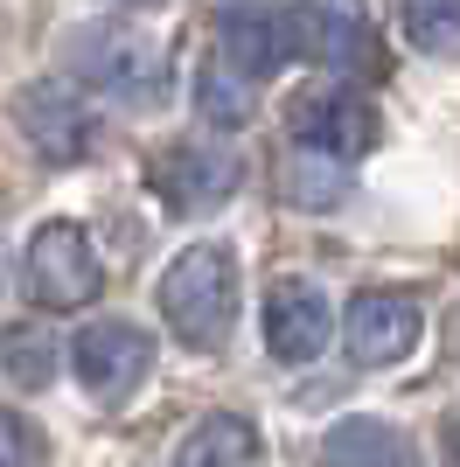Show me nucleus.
I'll return each instance as SVG.
<instances>
[{
    "label": "nucleus",
    "mask_w": 460,
    "mask_h": 467,
    "mask_svg": "<svg viewBox=\"0 0 460 467\" xmlns=\"http://www.w3.org/2000/svg\"><path fill=\"white\" fill-rule=\"evenodd\" d=\"M63 57H70V78L91 84L98 98H112V105H161L168 98V57H161V42L126 28V21H84L63 36Z\"/></svg>",
    "instance_id": "1"
},
{
    "label": "nucleus",
    "mask_w": 460,
    "mask_h": 467,
    "mask_svg": "<svg viewBox=\"0 0 460 467\" xmlns=\"http://www.w3.org/2000/svg\"><path fill=\"white\" fill-rule=\"evenodd\" d=\"M161 314L189 349H216L237 321V258L230 244H189L161 273Z\"/></svg>",
    "instance_id": "2"
},
{
    "label": "nucleus",
    "mask_w": 460,
    "mask_h": 467,
    "mask_svg": "<svg viewBox=\"0 0 460 467\" xmlns=\"http://www.w3.org/2000/svg\"><path fill=\"white\" fill-rule=\"evenodd\" d=\"M21 279H28V300L49 314L91 307L98 286H105V265L91 252V231L70 223V216H49L36 237H28V258H21Z\"/></svg>",
    "instance_id": "3"
},
{
    "label": "nucleus",
    "mask_w": 460,
    "mask_h": 467,
    "mask_svg": "<svg viewBox=\"0 0 460 467\" xmlns=\"http://www.w3.org/2000/svg\"><path fill=\"white\" fill-rule=\"evenodd\" d=\"M279 49L328 70H377V36L342 0H300L293 15H279Z\"/></svg>",
    "instance_id": "4"
},
{
    "label": "nucleus",
    "mask_w": 460,
    "mask_h": 467,
    "mask_svg": "<svg viewBox=\"0 0 460 467\" xmlns=\"http://www.w3.org/2000/svg\"><path fill=\"white\" fill-rule=\"evenodd\" d=\"M70 370H77V384L91 390V398L119 405V398H133V390L147 384L153 335L140 328V321H91V328L70 342Z\"/></svg>",
    "instance_id": "5"
},
{
    "label": "nucleus",
    "mask_w": 460,
    "mask_h": 467,
    "mask_svg": "<svg viewBox=\"0 0 460 467\" xmlns=\"http://www.w3.org/2000/svg\"><path fill=\"white\" fill-rule=\"evenodd\" d=\"M425 335V307L412 293H356L342 314V342L363 370H383V363H404Z\"/></svg>",
    "instance_id": "6"
},
{
    "label": "nucleus",
    "mask_w": 460,
    "mask_h": 467,
    "mask_svg": "<svg viewBox=\"0 0 460 467\" xmlns=\"http://www.w3.org/2000/svg\"><path fill=\"white\" fill-rule=\"evenodd\" d=\"M237 182H245L237 154L203 147V140H182V147H161V154H153V189L182 216H203V210H216V202H230Z\"/></svg>",
    "instance_id": "7"
},
{
    "label": "nucleus",
    "mask_w": 460,
    "mask_h": 467,
    "mask_svg": "<svg viewBox=\"0 0 460 467\" xmlns=\"http://www.w3.org/2000/svg\"><path fill=\"white\" fill-rule=\"evenodd\" d=\"M15 126L36 140L49 161H84V154H91V140H98V119L84 112V98H77L70 84H57V78L21 84V98H15Z\"/></svg>",
    "instance_id": "8"
},
{
    "label": "nucleus",
    "mask_w": 460,
    "mask_h": 467,
    "mask_svg": "<svg viewBox=\"0 0 460 467\" xmlns=\"http://www.w3.org/2000/svg\"><path fill=\"white\" fill-rule=\"evenodd\" d=\"M287 133L300 140V147L356 161L370 140H377V112H370V98H356V91H307V98H293Z\"/></svg>",
    "instance_id": "9"
},
{
    "label": "nucleus",
    "mask_w": 460,
    "mask_h": 467,
    "mask_svg": "<svg viewBox=\"0 0 460 467\" xmlns=\"http://www.w3.org/2000/svg\"><path fill=\"white\" fill-rule=\"evenodd\" d=\"M335 335V314H328V293L314 279H279L266 300V349L279 363H314Z\"/></svg>",
    "instance_id": "10"
},
{
    "label": "nucleus",
    "mask_w": 460,
    "mask_h": 467,
    "mask_svg": "<svg viewBox=\"0 0 460 467\" xmlns=\"http://www.w3.org/2000/svg\"><path fill=\"white\" fill-rule=\"evenodd\" d=\"M321 467H419L412 440H404L391 419H335L321 432Z\"/></svg>",
    "instance_id": "11"
},
{
    "label": "nucleus",
    "mask_w": 460,
    "mask_h": 467,
    "mask_svg": "<svg viewBox=\"0 0 460 467\" xmlns=\"http://www.w3.org/2000/svg\"><path fill=\"white\" fill-rule=\"evenodd\" d=\"M216 42H224V63L251 84L272 78V63L287 57V49H279V15H266V7H230V15L216 21Z\"/></svg>",
    "instance_id": "12"
},
{
    "label": "nucleus",
    "mask_w": 460,
    "mask_h": 467,
    "mask_svg": "<svg viewBox=\"0 0 460 467\" xmlns=\"http://www.w3.org/2000/svg\"><path fill=\"white\" fill-rule=\"evenodd\" d=\"M251 461H258V426H251L245 411H210L182 440V461L174 467H251Z\"/></svg>",
    "instance_id": "13"
},
{
    "label": "nucleus",
    "mask_w": 460,
    "mask_h": 467,
    "mask_svg": "<svg viewBox=\"0 0 460 467\" xmlns=\"http://www.w3.org/2000/svg\"><path fill=\"white\" fill-rule=\"evenodd\" d=\"M287 195L300 210H335L349 195V168L335 154H321V147H300V154L287 161Z\"/></svg>",
    "instance_id": "14"
},
{
    "label": "nucleus",
    "mask_w": 460,
    "mask_h": 467,
    "mask_svg": "<svg viewBox=\"0 0 460 467\" xmlns=\"http://www.w3.org/2000/svg\"><path fill=\"white\" fill-rule=\"evenodd\" d=\"M404 42L425 57H460V0H404Z\"/></svg>",
    "instance_id": "15"
},
{
    "label": "nucleus",
    "mask_w": 460,
    "mask_h": 467,
    "mask_svg": "<svg viewBox=\"0 0 460 467\" xmlns=\"http://www.w3.org/2000/svg\"><path fill=\"white\" fill-rule=\"evenodd\" d=\"M195 112L210 119V126H245L251 119V78H237L230 63H203V78H195Z\"/></svg>",
    "instance_id": "16"
},
{
    "label": "nucleus",
    "mask_w": 460,
    "mask_h": 467,
    "mask_svg": "<svg viewBox=\"0 0 460 467\" xmlns=\"http://www.w3.org/2000/svg\"><path fill=\"white\" fill-rule=\"evenodd\" d=\"M7 377H15L21 390H42L49 377H57V349H49V335H36V328H15L7 335Z\"/></svg>",
    "instance_id": "17"
},
{
    "label": "nucleus",
    "mask_w": 460,
    "mask_h": 467,
    "mask_svg": "<svg viewBox=\"0 0 460 467\" xmlns=\"http://www.w3.org/2000/svg\"><path fill=\"white\" fill-rule=\"evenodd\" d=\"M49 447H42V426L28 411H0V467H42Z\"/></svg>",
    "instance_id": "18"
},
{
    "label": "nucleus",
    "mask_w": 460,
    "mask_h": 467,
    "mask_svg": "<svg viewBox=\"0 0 460 467\" xmlns=\"http://www.w3.org/2000/svg\"><path fill=\"white\" fill-rule=\"evenodd\" d=\"M446 453H454V467H460V411H446Z\"/></svg>",
    "instance_id": "19"
},
{
    "label": "nucleus",
    "mask_w": 460,
    "mask_h": 467,
    "mask_svg": "<svg viewBox=\"0 0 460 467\" xmlns=\"http://www.w3.org/2000/svg\"><path fill=\"white\" fill-rule=\"evenodd\" d=\"M126 7H153V0H126Z\"/></svg>",
    "instance_id": "20"
}]
</instances>
